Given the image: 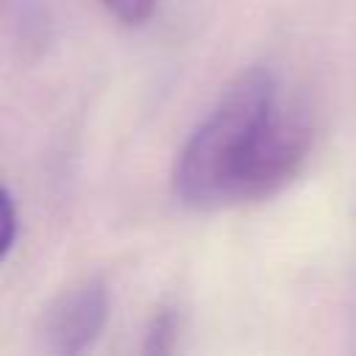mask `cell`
Listing matches in <instances>:
<instances>
[{"mask_svg":"<svg viewBox=\"0 0 356 356\" xmlns=\"http://www.w3.org/2000/svg\"><path fill=\"white\" fill-rule=\"evenodd\" d=\"M314 139L309 103L270 67L245 70L200 120L172 170L175 200L217 211L281 192Z\"/></svg>","mask_w":356,"mask_h":356,"instance_id":"1","label":"cell"},{"mask_svg":"<svg viewBox=\"0 0 356 356\" xmlns=\"http://www.w3.org/2000/svg\"><path fill=\"white\" fill-rule=\"evenodd\" d=\"M108 320V289L100 278H81L61 289L42 317V339L56 353H81L97 342Z\"/></svg>","mask_w":356,"mask_h":356,"instance_id":"2","label":"cell"},{"mask_svg":"<svg viewBox=\"0 0 356 356\" xmlns=\"http://www.w3.org/2000/svg\"><path fill=\"white\" fill-rule=\"evenodd\" d=\"M175 339H178V314L172 309H161L147 328L145 350L147 353H170V350H175Z\"/></svg>","mask_w":356,"mask_h":356,"instance_id":"3","label":"cell"},{"mask_svg":"<svg viewBox=\"0 0 356 356\" xmlns=\"http://www.w3.org/2000/svg\"><path fill=\"white\" fill-rule=\"evenodd\" d=\"M159 0H103V6L122 22V25H145L156 11Z\"/></svg>","mask_w":356,"mask_h":356,"instance_id":"4","label":"cell"},{"mask_svg":"<svg viewBox=\"0 0 356 356\" xmlns=\"http://www.w3.org/2000/svg\"><path fill=\"white\" fill-rule=\"evenodd\" d=\"M14 236H17V209H14V200L6 192V186H0V261L11 250Z\"/></svg>","mask_w":356,"mask_h":356,"instance_id":"5","label":"cell"}]
</instances>
